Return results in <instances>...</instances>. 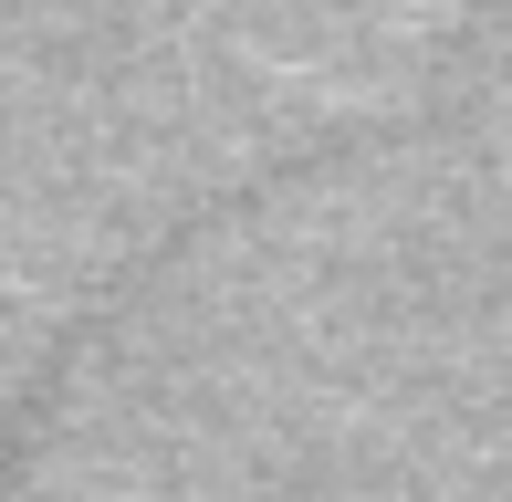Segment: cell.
<instances>
[{"label":"cell","mask_w":512,"mask_h":502,"mask_svg":"<svg viewBox=\"0 0 512 502\" xmlns=\"http://www.w3.org/2000/svg\"><path fill=\"white\" fill-rule=\"evenodd\" d=\"M115 314H126V283H115L105 304H95V314H84V325L63 335V346L42 356V367H32V387H21V398L0 408V502H11V482H21V461H32V450H42V429H53V398H63V377L84 367V346H95V335L115 325Z\"/></svg>","instance_id":"1"}]
</instances>
